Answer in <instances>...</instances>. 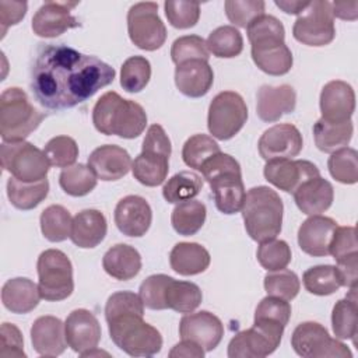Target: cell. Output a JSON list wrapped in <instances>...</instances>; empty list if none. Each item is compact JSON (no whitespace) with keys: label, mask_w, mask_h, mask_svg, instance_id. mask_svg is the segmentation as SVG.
Returning <instances> with one entry per match:
<instances>
[{"label":"cell","mask_w":358,"mask_h":358,"mask_svg":"<svg viewBox=\"0 0 358 358\" xmlns=\"http://www.w3.org/2000/svg\"><path fill=\"white\" fill-rule=\"evenodd\" d=\"M115 69L101 59L59 43L42 45L31 69V90L46 109L74 108L115 80Z\"/></svg>","instance_id":"cell-1"},{"label":"cell","mask_w":358,"mask_h":358,"mask_svg":"<svg viewBox=\"0 0 358 358\" xmlns=\"http://www.w3.org/2000/svg\"><path fill=\"white\" fill-rule=\"evenodd\" d=\"M246 34L252 45V59L262 71L284 76L291 70L294 59L284 42L285 29L278 18L263 14L246 27Z\"/></svg>","instance_id":"cell-2"},{"label":"cell","mask_w":358,"mask_h":358,"mask_svg":"<svg viewBox=\"0 0 358 358\" xmlns=\"http://www.w3.org/2000/svg\"><path fill=\"white\" fill-rule=\"evenodd\" d=\"M92 123L102 134L136 138L147 126V113L140 103L108 91L92 108Z\"/></svg>","instance_id":"cell-3"},{"label":"cell","mask_w":358,"mask_h":358,"mask_svg":"<svg viewBox=\"0 0 358 358\" xmlns=\"http://www.w3.org/2000/svg\"><path fill=\"white\" fill-rule=\"evenodd\" d=\"M214 194L217 208L224 214H235L242 210L246 190L242 180L239 162L229 154L218 152L200 168Z\"/></svg>","instance_id":"cell-4"},{"label":"cell","mask_w":358,"mask_h":358,"mask_svg":"<svg viewBox=\"0 0 358 358\" xmlns=\"http://www.w3.org/2000/svg\"><path fill=\"white\" fill-rule=\"evenodd\" d=\"M282 200L268 186L248 190L242 206V217L248 235L256 242L277 238L282 227Z\"/></svg>","instance_id":"cell-5"},{"label":"cell","mask_w":358,"mask_h":358,"mask_svg":"<svg viewBox=\"0 0 358 358\" xmlns=\"http://www.w3.org/2000/svg\"><path fill=\"white\" fill-rule=\"evenodd\" d=\"M45 115L28 99L25 91L10 87L0 96V136L3 141H24L35 131Z\"/></svg>","instance_id":"cell-6"},{"label":"cell","mask_w":358,"mask_h":358,"mask_svg":"<svg viewBox=\"0 0 358 358\" xmlns=\"http://www.w3.org/2000/svg\"><path fill=\"white\" fill-rule=\"evenodd\" d=\"M108 322L112 341L131 357H151L161 351V333L143 320V315L123 313Z\"/></svg>","instance_id":"cell-7"},{"label":"cell","mask_w":358,"mask_h":358,"mask_svg":"<svg viewBox=\"0 0 358 358\" xmlns=\"http://www.w3.org/2000/svg\"><path fill=\"white\" fill-rule=\"evenodd\" d=\"M171 151V140L164 127L151 124L143 140L141 152L131 164L134 179L148 187L164 183L169 171Z\"/></svg>","instance_id":"cell-8"},{"label":"cell","mask_w":358,"mask_h":358,"mask_svg":"<svg viewBox=\"0 0 358 358\" xmlns=\"http://www.w3.org/2000/svg\"><path fill=\"white\" fill-rule=\"evenodd\" d=\"M41 298L56 302L69 298L74 291L73 266L67 255L59 249L43 250L36 263Z\"/></svg>","instance_id":"cell-9"},{"label":"cell","mask_w":358,"mask_h":358,"mask_svg":"<svg viewBox=\"0 0 358 358\" xmlns=\"http://www.w3.org/2000/svg\"><path fill=\"white\" fill-rule=\"evenodd\" d=\"M285 326L271 319H255L253 326L239 331L228 344L229 358H264L281 343Z\"/></svg>","instance_id":"cell-10"},{"label":"cell","mask_w":358,"mask_h":358,"mask_svg":"<svg viewBox=\"0 0 358 358\" xmlns=\"http://www.w3.org/2000/svg\"><path fill=\"white\" fill-rule=\"evenodd\" d=\"M1 166L21 182L46 179L50 162L46 154L28 141H3L0 145Z\"/></svg>","instance_id":"cell-11"},{"label":"cell","mask_w":358,"mask_h":358,"mask_svg":"<svg viewBox=\"0 0 358 358\" xmlns=\"http://www.w3.org/2000/svg\"><path fill=\"white\" fill-rule=\"evenodd\" d=\"M248 120V106L235 91L217 94L208 106L207 127L213 137L229 140L241 131Z\"/></svg>","instance_id":"cell-12"},{"label":"cell","mask_w":358,"mask_h":358,"mask_svg":"<svg viewBox=\"0 0 358 358\" xmlns=\"http://www.w3.org/2000/svg\"><path fill=\"white\" fill-rule=\"evenodd\" d=\"M294 38L308 46H326L336 36L331 3L326 0L309 1L292 27Z\"/></svg>","instance_id":"cell-13"},{"label":"cell","mask_w":358,"mask_h":358,"mask_svg":"<svg viewBox=\"0 0 358 358\" xmlns=\"http://www.w3.org/2000/svg\"><path fill=\"white\" fill-rule=\"evenodd\" d=\"M294 351L303 358H351L350 348L337 338H331L324 326L317 322L299 323L291 336Z\"/></svg>","instance_id":"cell-14"},{"label":"cell","mask_w":358,"mask_h":358,"mask_svg":"<svg viewBox=\"0 0 358 358\" xmlns=\"http://www.w3.org/2000/svg\"><path fill=\"white\" fill-rule=\"evenodd\" d=\"M127 32L130 41L143 50H157L166 41V28L158 15V4L140 1L127 11Z\"/></svg>","instance_id":"cell-15"},{"label":"cell","mask_w":358,"mask_h":358,"mask_svg":"<svg viewBox=\"0 0 358 358\" xmlns=\"http://www.w3.org/2000/svg\"><path fill=\"white\" fill-rule=\"evenodd\" d=\"M303 147L301 131L291 123L268 127L259 138V154L263 159H292Z\"/></svg>","instance_id":"cell-16"},{"label":"cell","mask_w":358,"mask_h":358,"mask_svg":"<svg viewBox=\"0 0 358 358\" xmlns=\"http://www.w3.org/2000/svg\"><path fill=\"white\" fill-rule=\"evenodd\" d=\"M263 173L268 183L287 193H294L303 182L320 176L319 168L306 159H270Z\"/></svg>","instance_id":"cell-17"},{"label":"cell","mask_w":358,"mask_h":358,"mask_svg":"<svg viewBox=\"0 0 358 358\" xmlns=\"http://www.w3.org/2000/svg\"><path fill=\"white\" fill-rule=\"evenodd\" d=\"M77 1H45L32 17V31L42 38H56L67 29L80 27V21L71 15Z\"/></svg>","instance_id":"cell-18"},{"label":"cell","mask_w":358,"mask_h":358,"mask_svg":"<svg viewBox=\"0 0 358 358\" xmlns=\"http://www.w3.org/2000/svg\"><path fill=\"white\" fill-rule=\"evenodd\" d=\"M179 336L200 345L204 351H213L222 340V322L208 310L187 313L180 319Z\"/></svg>","instance_id":"cell-19"},{"label":"cell","mask_w":358,"mask_h":358,"mask_svg":"<svg viewBox=\"0 0 358 358\" xmlns=\"http://www.w3.org/2000/svg\"><path fill=\"white\" fill-rule=\"evenodd\" d=\"M67 345L81 357L96 348L101 340V324L88 309L73 310L64 322Z\"/></svg>","instance_id":"cell-20"},{"label":"cell","mask_w":358,"mask_h":358,"mask_svg":"<svg viewBox=\"0 0 358 358\" xmlns=\"http://www.w3.org/2000/svg\"><path fill=\"white\" fill-rule=\"evenodd\" d=\"M113 218L117 229L123 235L140 238L150 229L152 211L144 197L129 194L117 201Z\"/></svg>","instance_id":"cell-21"},{"label":"cell","mask_w":358,"mask_h":358,"mask_svg":"<svg viewBox=\"0 0 358 358\" xmlns=\"http://www.w3.org/2000/svg\"><path fill=\"white\" fill-rule=\"evenodd\" d=\"M319 105L322 119L326 122L343 123L351 120L355 110V92L345 81H329L322 88Z\"/></svg>","instance_id":"cell-22"},{"label":"cell","mask_w":358,"mask_h":358,"mask_svg":"<svg viewBox=\"0 0 358 358\" xmlns=\"http://www.w3.org/2000/svg\"><path fill=\"white\" fill-rule=\"evenodd\" d=\"M337 222L330 217L310 215L298 229V245L302 252L309 256L322 257L330 255V243Z\"/></svg>","instance_id":"cell-23"},{"label":"cell","mask_w":358,"mask_h":358,"mask_svg":"<svg viewBox=\"0 0 358 358\" xmlns=\"http://www.w3.org/2000/svg\"><path fill=\"white\" fill-rule=\"evenodd\" d=\"M296 105L295 90L288 84L277 87L262 85L256 95V113L260 120L271 123L280 120L284 115L294 112Z\"/></svg>","instance_id":"cell-24"},{"label":"cell","mask_w":358,"mask_h":358,"mask_svg":"<svg viewBox=\"0 0 358 358\" xmlns=\"http://www.w3.org/2000/svg\"><path fill=\"white\" fill-rule=\"evenodd\" d=\"M129 152L116 144H105L95 148L88 157V166L101 180H119L131 168Z\"/></svg>","instance_id":"cell-25"},{"label":"cell","mask_w":358,"mask_h":358,"mask_svg":"<svg viewBox=\"0 0 358 358\" xmlns=\"http://www.w3.org/2000/svg\"><path fill=\"white\" fill-rule=\"evenodd\" d=\"M34 350L43 357H57L67 347L63 322L56 316H39L31 327Z\"/></svg>","instance_id":"cell-26"},{"label":"cell","mask_w":358,"mask_h":358,"mask_svg":"<svg viewBox=\"0 0 358 358\" xmlns=\"http://www.w3.org/2000/svg\"><path fill=\"white\" fill-rule=\"evenodd\" d=\"M213 83L214 71L206 60H187L178 64L175 69L176 88L189 98L204 96L213 87Z\"/></svg>","instance_id":"cell-27"},{"label":"cell","mask_w":358,"mask_h":358,"mask_svg":"<svg viewBox=\"0 0 358 358\" xmlns=\"http://www.w3.org/2000/svg\"><path fill=\"white\" fill-rule=\"evenodd\" d=\"M296 207L306 215H319L330 208L334 189L329 180L316 176L303 182L294 193Z\"/></svg>","instance_id":"cell-28"},{"label":"cell","mask_w":358,"mask_h":358,"mask_svg":"<svg viewBox=\"0 0 358 358\" xmlns=\"http://www.w3.org/2000/svg\"><path fill=\"white\" fill-rule=\"evenodd\" d=\"M106 231L105 215L99 210L87 208L74 215L70 239L78 248L92 249L105 239Z\"/></svg>","instance_id":"cell-29"},{"label":"cell","mask_w":358,"mask_h":358,"mask_svg":"<svg viewBox=\"0 0 358 358\" xmlns=\"http://www.w3.org/2000/svg\"><path fill=\"white\" fill-rule=\"evenodd\" d=\"M41 299L38 285L27 277L10 278L1 288V302L13 313L24 315L34 310Z\"/></svg>","instance_id":"cell-30"},{"label":"cell","mask_w":358,"mask_h":358,"mask_svg":"<svg viewBox=\"0 0 358 358\" xmlns=\"http://www.w3.org/2000/svg\"><path fill=\"white\" fill-rule=\"evenodd\" d=\"M211 257L208 250L196 242H179L169 253L171 268L180 275H196L206 271Z\"/></svg>","instance_id":"cell-31"},{"label":"cell","mask_w":358,"mask_h":358,"mask_svg":"<svg viewBox=\"0 0 358 358\" xmlns=\"http://www.w3.org/2000/svg\"><path fill=\"white\" fill-rule=\"evenodd\" d=\"M102 267L110 277L127 281L140 273L141 256L136 248L126 243H117L103 255Z\"/></svg>","instance_id":"cell-32"},{"label":"cell","mask_w":358,"mask_h":358,"mask_svg":"<svg viewBox=\"0 0 358 358\" xmlns=\"http://www.w3.org/2000/svg\"><path fill=\"white\" fill-rule=\"evenodd\" d=\"M358 305H357V287L350 288L348 295L340 299L333 306L331 326L336 338L354 340L358 331Z\"/></svg>","instance_id":"cell-33"},{"label":"cell","mask_w":358,"mask_h":358,"mask_svg":"<svg viewBox=\"0 0 358 358\" xmlns=\"http://www.w3.org/2000/svg\"><path fill=\"white\" fill-rule=\"evenodd\" d=\"M201 299L203 294L197 284L169 278L164 295L165 309H172L178 313H190L199 308Z\"/></svg>","instance_id":"cell-34"},{"label":"cell","mask_w":358,"mask_h":358,"mask_svg":"<svg viewBox=\"0 0 358 358\" xmlns=\"http://www.w3.org/2000/svg\"><path fill=\"white\" fill-rule=\"evenodd\" d=\"M354 126L351 120L343 123H330L322 117L313 124V138L316 147L323 152H334L347 147L351 141Z\"/></svg>","instance_id":"cell-35"},{"label":"cell","mask_w":358,"mask_h":358,"mask_svg":"<svg viewBox=\"0 0 358 358\" xmlns=\"http://www.w3.org/2000/svg\"><path fill=\"white\" fill-rule=\"evenodd\" d=\"M49 193L48 179L39 182H21L13 176L7 180V197L18 210H32L39 206Z\"/></svg>","instance_id":"cell-36"},{"label":"cell","mask_w":358,"mask_h":358,"mask_svg":"<svg viewBox=\"0 0 358 358\" xmlns=\"http://www.w3.org/2000/svg\"><path fill=\"white\" fill-rule=\"evenodd\" d=\"M206 215V206L200 200L190 199L176 204L171 214V224L179 235L190 236L201 229Z\"/></svg>","instance_id":"cell-37"},{"label":"cell","mask_w":358,"mask_h":358,"mask_svg":"<svg viewBox=\"0 0 358 358\" xmlns=\"http://www.w3.org/2000/svg\"><path fill=\"white\" fill-rule=\"evenodd\" d=\"M41 231L49 242H63L70 238L73 218L60 204H52L41 213Z\"/></svg>","instance_id":"cell-38"},{"label":"cell","mask_w":358,"mask_h":358,"mask_svg":"<svg viewBox=\"0 0 358 358\" xmlns=\"http://www.w3.org/2000/svg\"><path fill=\"white\" fill-rule=\"evenodd\" d=\"M207 49L215 57L231 59L236 57L243 50L242 34L232 25H222L215 28L206 41Z\"/></svg>","instance_id":"cell-39"},{"label":"cell","mask_w":358,"mask_h":358,"mask_svg":"<svg viewBox=\"0 0 358 358\" xmlns=\"http://www.w3.org/2000/svg\"><path fill=\"white\" fill-rule=\"evenodd\" d=\"M98 178L88 165L74 164L64 168L59 175V185L64 193L73 197H81L91 193L96 186Z\"/></svg>","instance_id":"cell-40"},{"label":"cell","mask_w":358,"mask_h":358,"mask_svg":"<svg viewBox=\"0 0 358 358\" xmlns=\"http://www.w3.org/2000/svg\"><path fill=\"white\" fill-rule=\"evenodd\" d=\"M203 187V179L200 175L182 171L173 175L162 187V196L168 203H180L196 197Z\"/></svg>","instance_id":"cell-41"},{"label":"cell","mask_w":358,"mask_h":358,"mask_svg":"<svg viewBox=\"0 0 358 358\" xmlns=\"http://www.w3.org/2000/svg\"><path fill=\"white\" fill-rule=\"evenodd\" d=\"M302 281L308 292L319 296L334 294L341 287L337 268L331 264H319L308 268L302 275Z\"/></svg>","instance_id":"cell-42"},{"label":"cell","mask_w":358,"mask_h":358,"mask_svg":"<svg viewBox=\"0 0 358 358\" xmlns=\"http://www.w3.org/2000/svg\"><path fill=\"white\" fill-rule=\"evenodd\" d=\"M218 152H221L220 145L213 140V137L203 133L193 134L183 144L182 159L187 166L200 171L203 164Z\"/></svg>","instance_id":"cell-43"},{"label":"cell","mask_w":358,"mask_h":358,"mask_svg":"<svg viewBox=\"0 0 358 358\" xmlns=\"http://www.w3.org/2000/svg\"><path fill=\"white\" fill-rule=\"evenodd\" d=\"M327 168L333 179L344 185H354L358 180V154L354 148H340L329 157Z\"/></svg>","instance_id":"cell-44"},{"label":"cell","mask_w":358,"mask_h":358,"mask_svg":"<svg viewBox=\"0 0 358 358\" xmlns=\"http://www.w3.org/2000/svg\"><path fill=\"white\" fill-rule=\"evenodd\" d=\"M151 78V64L144 56H131L120 69V85L127 92H140Z\"/></svg>","instance_id":"cell-45"},{"label":"cell","mask_w":358,"mask_h":358,"mask_svg":"<svg viewBox=\"0 0 358 358\" xmlns=\"http://www.w3.org/2000/svg\"><path fill=\"white\" fill-rule=\"evenodd\" d=\"M257 262L267 271H275L285 268L291 262V249L285 241L268 239L260 242L257 252Z\"/></svg>","instance_id":"cell-46"},{"label":"cell","mask_w":358,"mask_h":358,"mask_svg":"<svg viewBox=\"0 0 358 358\" xmlns=\"http://www.w3.org/2000/svg\"><path fill=\"white\" fill-rule=\"evenodd\" d=\"M301 288L298 275L287 268L268 271L264 275V289L267 295L278 296L285 301L294 299Z\"/></svg>","instance_id":"cell-47"},{"label":"cell","mask_w":358,"mask_h":358,"mask_svg":"<svg viewBox=\"0 0 358 358\" xmlns=\"http://www.w3.org/2000/svg\"><path fill=\"white\" fill-rule=\"evenodd\" d=\"M43 152L50 165L64 169L74 165L78 157V145L76 140L69 136H56L46 143Z\"/></svg>","instance_id":"cell-48"},{"label":"cell","mask_w":358,"mask_h":358,"mask_svg":"<svg viewBox=\"0 0 358 358\" xmlns=\"http://www.w3.org/2000/svg\"><path fill=\"white\" fill-rule=\"evenodd\" d=\"M172 62L178 66L187 60L201 59L208 62L210 52L207 49L206 41L199 35H185L173 41L171 48Z\"/></svg>","instance_id":"cell-49"},{"label":"cell","mask_w":358,"mask_h":358,"mask_svg":"<svg viewBox=\"0 0 358 358\" xmlns=\"http://www.w3.org/2000/svg\"><path fill=\"white\" fill-rule=\"evenodd\" d=\"M227 18L239 28H246L255 18L264 14L266 3L262 0H227Z\"/></svg>","instance_id":"cell-50"},{"label":"cell","mask_w":358,"mask_h":358,"mask_svg":"<svg viewBox=\"0 0 358 358\" xmlns=\"http://www.w3.org/2000/svg\"><path fill=\"white\" fill-rule=\"evenodd\" d=\"M165 15L168 22L179 29H187L197 24L200 18V4L193 1H165Z\"/></svg>","instance_id":"cell-51"},{"label":"cell","mask_w":358,"mask_h":358,"mask_svg":"<svg viewBox=\"0 0 358 358\" xmlns=\"http://www.w3.org/2000/svg\"><path fill=\"white\" fill-rule=\"evenodd\" d=\"M169 275L166 274H152L147 277L138 289V295L148 309L152 310H162L165 309V302H164V295H165V288L169 281Z\"/></svg>","instance_id":"cell-52"},{"label":"cell","mask_w":358,"mask_h":358,"mask_svg":"<svg viewBox=\"0 0 358 358\" xmlns=\"http://www.w3.org/2000/svg\"><path fill=\"white\" fill-rule=\"evenodd\" d=\"M123 313H138L144 316V303L140 295L131 291H119L108 298L105 305V319L109 320Z\"/></svg>","instance_id":"cell-53"},{"label":"cell","mask_w":358,"mask_h":358,"mask_svg":"<svg viewBox=\"0 0 358 358\" xmlns=\"http://www.w3.org/2000/svg\"><path fill=\"white\" fill-rule=\"evenodd\" d=\"M336 262L345 259L354 253H358L357 229L355 227H337L329 249Z\"/></svg>","instance_id":"cell-54"},{"label":"cell","mask_w":358,"mask_h":358,"mask_svg":"<svg viewBox=\"0 0 358 358\" xmlns=\"http://www.w3.org/2000/svg\"><path fill=\"white\" fill-rule=\"evenodd\" d=\"M291 317V305L288 301L267 295L263 298L255 312V319H271L282 323L284 326L288 324Z\"/></svg>","instance_id":"cell-55"},{"label":"cell","mask_w":358,"mask_h":358,"mask_svg":"<svg viewBox=\"0 0 358 358\" xmlns=\"http://www.w3.org/2000/svg\"><path fill=\"white\" fill-rule=\"evenodd\" d=\"M0 357L1 358H25L24 338L20 329L4 322L0 327Z\"/></svg>","instance_id":"cell-56"},{"label":"cell","mask_w":358,"mask_h":358,"mask_svg":"<svg viewBox=\"0 0 358 358\" xmlns=\"http://www.w3.org/2000/svg\"><path fill=\"white\" fill-rule=\"evenodd\" d=\"M28 4L25 1H0V27L1 38L6 35L7 29L13 25H17L27 14Z\"/></svg>","instance_id":"cell-57"},{"label":"cell","mask_w":358,"mask_h":358,"mask_svg":"<svg viewBox=\"0 0 358 358\" xmlns=\"http://www.w3.org/2000/svg\"><path fill=\"white\" fill-rule=\"evenodd\" d=\"M337 273L341 281V287H357L358 281V253H354L351 256H347L345 259H341L337 262Z\"/></svg>","instance_id":"cell-58"},{"label":"cell","mask_w":358,"mask_h":358,"mask_svg":"<svg viewBox=\"0 0 358 358\" xmlns=\"http://www.w3.org/2000/svg\"><path fill=\"white\" fill-rule=\"evenodd\" d=\"M333 17L340 20L355 21L358 18V1H333Z\"/></svg>","instance_id":"cell-59"},{"label":"cell","mask_w":358,"mask_h":358,"mask_svg":"<svg viewBox=\"0 0 358 358\" xmlns=\"http://www.w3.org/2000/svg\"><path fill=\"white\" fill-rule=\"evenodd\" d=\"M169 357L175 358V357H193V358H203L204 357V350L189 341V340H182L180 343H178L176 345H173V348L169 351Z\"/></svg>","instance_id":"cell-60"},{"label":"cell","mask_w":358,"mask_h":358,"mask_svg":"<svg viewBox=\"0 0 358 358\" xmlns=\"http://www.w3.org/2000/svg\"><path fill=\"white\" fill-rule=\"evenodd\" d=\"M274 3L284 13L296 14V15H299L309 4V1H301V0H275Z\"/></svg>","instance_id":"cell-61"}]
</instances>
